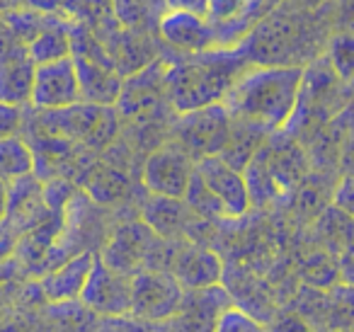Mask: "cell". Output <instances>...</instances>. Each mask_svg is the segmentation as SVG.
<instances>
[{"instance_id": "obj_16", "label": "cell", "mask_w": 354, "mask_h": 332, "mask_svg": "<svg viewBox=\"0 0 354 332\" xmlns=\"http://www.w3.org/2000/svg\"><path fill=\"white\" fill-rule=\"evenodd\" d=\"M27 51H30V59L35 61V66L71 56L68 39H66V35H61V32H41V35H37V39L27 46Z\"/></svg>"}, {"instance_id": "obj_9", "label": "cell", "mask_w": 354, "mask_h": 332, "mask_svg": "<svg viewBox=\"0 0 354 332\" xmlns=\"http://www.w3.org/2000/svg\"><path fill=\"white\" fill-rule=\"evenodd\" d=\"M35 61L30 59L25 42L17 35H0V102L22 107L30 104Z\"/></svg>"}, {"instance_id": "obj_13", "label": "cell", "mask_w": 354, "mask_h": 332, "mask_svg": "<svg viewBox=\"0 0 354 332\" xmlns=\"http://www.w3.org/2000/svg\"><path fill=\"white\" fill-rule=\"evenodd\" d=\"M93 262V252H80L75 257H71L68 262H64L61 267L46 272L39 282L41 296L49 303H68L80 298V291H83L85 282H88Z\"/></svg>"}, {"instance_id": "obj_17", "label": "cell", "mask_w": 354, "mask_h": 332, "mask_svg": "<svg viewBox=\"0 0 354 332\" xmlns=\"http://www.w3.org/2000/svg\"><path fill=\"white\" fill-rule=\"evenodd\" d=\"M212 332H265V327L257 322V317H252L243 308L226 306L218 313Z\"/></svg>"}, {"instance_id": "obj_20", "label": "cell", "mask_w": 354, "mask_h": 332, "mask_svg": "<svg viewBox=\"0 0 354 332\" xmlns=\"http://www.w3.org/2000/svg\"><path fill=\"white\" fill-rule=\"evenodd\" d=\"M274 332H313V325H308L299 313H284L274 322Z\"/></svg>"}, {"instance_id": "obj_19", "label": "cell", "mask_w": 354, "mask_h": 332, "mask_svg": "<svg viewBox=\"0 0 354 332\" xmlns=\"http://www.w3.org/2000/svg\"><path fill=\"white\" fill-rule=\"evenodd\" d=\"M243 0H209L207 3V12L216 20H231L238 15Z\"/></svg>"}, {"instance_id": "obj_2", "label": "cell", "mask_w": 354, "mask_h": 332, "mask_svg": "<svg viewBox=\"0 0 354 332\" xmlns=\"http://www.w3.org/2000/svg\"><path fill=\"white\" fill-rule=\"evenodd\" d=\"M245 71V61L238 51H202L192 59L172 66L165 73V93L177 112H192L199 107L218 104L238 75Z\"/></svg>"}, {"instance_id": "obj_10", "label": "cell", "mask_w": 354, "mask_h": 332, "mask_svg": "<svg viewBox=\"0 0 354 332\" xmlns=\"http://www.w3.org/2000/svg\"><path fill=\"white\" fill-rule=\"evenodd\" d=\"M167 274L180 284L183 291H204L221 284L223 264L212 250L199 245H180L172 250Z\"/></svg>"}, {"instance_id": "obj_3", "label": "cell", "mask_w": 354, "mask_h": 332, "mask_svg": "<svg viewBox=\"0 0 354 332\" xmlns=\"http://www.w3.org/2000/svg\"><path fill=\"white\" fill-rule=\"evenodd\" d=\"M228 131H231V114L218 102L180 114L172 141L197 163L202 158L218 156L228 141Z\"/></svg>"}, {"instance_id": "obj_22", "label": "cell", "mask_w": 354, "mask_h": 332, "mask_svg": "<svg viewBox=\"0 0 354 332\" xmlns=\"http://www.w3.org/2000/svg\"><path fill=\"white\" fill-rule=\"evenodd\" d=\"M6 211H8V185L0 180V223L6 219Z\"/></svg>"}, {"instance_id": "obj_14", "label": "cell", "mask_w": 354, "mask_h": 332, "mask_svg": "<svg viewBox=\"0 0 354 332\" xmlns=\"http://www.w3.org/2000/svg\"><path fill=\"white\" fill-rule=\"evenodd\" d=\"M75 61V73L80 85V102L95 104V107H112L122 95V78L114 71L102 68L100 64L83 59Z\"/></svg>"}, {"instance_id": "obj_21", "label": "cell", "mask_w": 354, "mask_h": 332, "mask_svg": "<svg viewBox=\"0 0 354 332\" xmlns=\"http://www.w3.org/2000/svg\"><path fill=\"white\" fill-rule=\"evenodd\" d=\"M175 10H183V12H192V15H207V3L209 0H167Z\"/></svg>"}, {"instance_id": "obj_6", "label": "cell", "mask_w": 354, "mask_h": 332, "mask_svg": "<svg viewBox=\"0 0 354 332\" xmlns=\"http://www.w3.org/2000/svg\"><path fill=\"white\" fill-rule=\"evenodd\" d=\"M78 102L80 85L73 56H64V59L35 66L30 93L32 107L39 109V112H56V109L73 107Z\"/></svg>"}, {"instance_id": "obj_4", "label": "cell", "mask_w": 354, "mask_h": 332, "mask_svg": "<svg viewBox=\"0 0 354 332\" xmlns=\"http://www.w3.org/2000/svg\"><path fill=\"white\" fill-rule=\"evenodd\" d=\"M185 291L167 272H138L131 277L129 317L141 322H165L180 313Z\"/></svg>"}, {"instance_id": "obj_15", "label": "cell", "mask_w": 354, "mask_h": 332, "mask_svg": "<svg viewBox=\"0 0 354 332\" xmlns=\"http://www.w3.org/2000/svg\"><path fill=\"white\" fill-rule=\"evenodd\" d=\"M35 172V151L20 136L0 138V180L12 185L20 177Z\"/></svg>"}, {"instance_id": "obj_12", "label": "cell", "mask_w": 354, "mask_h": 332, "mask_svg": "<svg viewBox=\"0 0 354 332\" xmlns=\"http://www.w3.org/2000/svg\"><path fill=\"white\" fill-rule=\"evenodd\" d=\"M189 214L192 211L185 206L183 199H165V196H148L141 209L143 225L151 230L156 238L167 243H180L189 228Z\"/></svg>"}, {"instance_id": "obj_1", "label": "cell", "mask_w": 354, "mask_h": 332, "mask_svg": "<svg viewBox=\"0 0 354 332\" xmlns=\"http://www.w3.org/2000/svg\"><path fill=\"white\" fill-rule=\"evenodd\" d=\"M304 68L299 66H257L245 68L231 85L221 104L233 119L250 122L274 133L294 119L299 109Z\"/></svg>"}, {"instance_id": "obj_5", "label": "cell", "mask_w": 354, "mask_h": 332, "mask_svg": "<svg viewBox=\"0 0 354 332\" xmlns=\"http://www.w3.org/2000/svg\"><path fill=\"white\" fill-rule=\"evenodd\" d=\"M194 160L175 141L160 143L143 163V187L153 196L183 199L192 180Z\"/></svg>"}, {"instance_id": "obj_7", "label": "cell", "mask_w": 354, "mask_h": 332, "mask_svg": "<svg viewBox=\"0 0 354 332\" xmlns=\"http://www.w3.org/2000/svg\"><path fill=\"white\" fill-rule=\"evenodd\" d=\"M80 301L102 317H127L131 311V277L114 272L100 257L90 267Z\"/></svg>"}, {"instance_id": "obj_11", "label": "cell", "mask_w": 354, "mask_h": 332, "mask_svg": "<svg viewBox=\"0 0 354 332\" xmlns=\"http://www.w3.org/2000/svg\"><path fill=\"white\" fill-rule=\"evenodd\" d=\"M160 35L170 46L187 54L212 51L218 44V35L204 22V17L192 12L172 10L160 20Z\"/></svg>"}, {"instance_id": "obj_8", "label": "cell", "mask_w": 354, "mask_h": 332, "mask_svg": "<svg viewBox=\"0 0 354 332\" xmlns=\"http://www.w3.org/2000/svg\"><path fill=\"white\" fill-rule=\"evenodd\" d=\"M194 175L202 180L209 194L218 201L223 219H241L250 209V196H248L245 177L243 172L233 170L221 158H202L194 163Z\"/></svg>"}, {"instance_id": "obj_18", "label": "cell", "mask_w": 354, "mask_h": 332, "mask_svg": "<svg viewBox=\"0 0 354 332\" xmlns=\"http://www.w3.org/2000/svg\"><path fill=\"white\" fill-rule=\"evenodd\" d=\"M22 124H25L22 107H12V104L0 102V138L17 136V131H20Z\"/></svg>"}]
</instances>
